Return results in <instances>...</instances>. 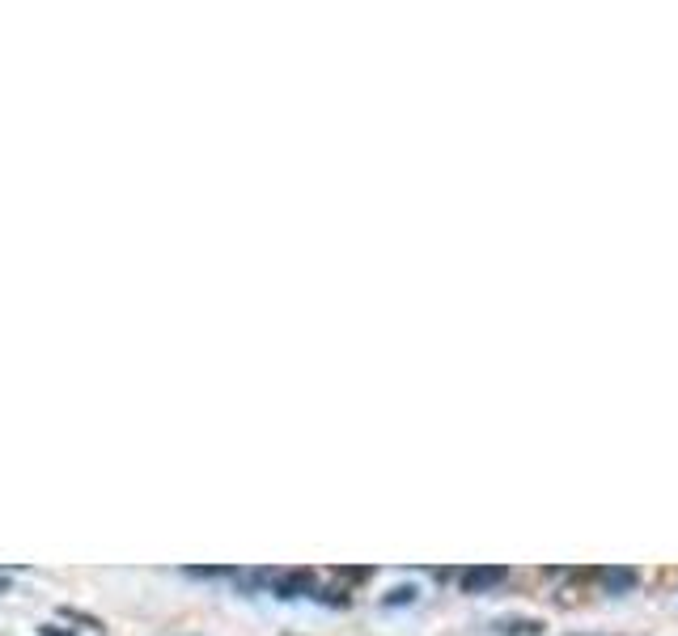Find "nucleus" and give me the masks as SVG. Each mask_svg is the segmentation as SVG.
I'll return each instance as SVG.
<instances>
[{
	"label": "nucleus",
	"mask_w": 678,
	"mask_h": 636,
	"mask_svg": "<svg viewBox=\"0 0 678 636\" xmlns=\"http://www.w3.org/2000/svg\"><path fill=\"white\" fill-rule=\"evenodd\" d=\"M306 581H310V573H289V577L276 581V594H280V598H293V590H301Z\"/></svg>",
	"instance_id": "nucleus-4"
},
{
	"label": "nucleus",
	"mask_w": 678,
	"mask_h": 636,
	"mask_svg": "<svg viewBox=\"0 0 678 636\" xmlns=\"http://www.w3.org/2000/svg\"><path fill=\"white\" fill-rule=\"evenodd\" d=\"M412 598H416V590H412V586H399V590H390L386 607H395V603H412Z\"/></svg>",
	"instance_id": "nucleus-5"
},
{
	"label": "nucleus",
	"mask_w": 678,
	"mask_h": 636,
	"mask_svg": "<svg viewBox=\"0 0 678 636\" xmlns=\"http://www.w3.org/2000/svg\"><path fill=\"white\" fill-rule=\"evenodd\" d=\"M636 581H640V577H636V569H606V573H602L606 594H615V598H619V594H632V590H636Z\"/></svg>",
	"instance_id": "nucleus-2"
},
{
	"label": "nucleus",
	"mask_w": 678,
	"mask_h": 636,
	"mask_svg": "<svg viewBox=\"0 0 678 636\" xmlns=\"http://www.w3.org/2000/svg\"><path fill=\"white\" fill-rule=\"evenodd\" d=\"M501 636H539L543 632V624L539 620H501V624H492Z\"/></svg>",
	"instance_id": "nucleus-3"
},
{
	"label": "nucleus",
	"mask_w": 678,
	"mask_h": 636,
	"mask_svg": "<svg viewBox=\"0 0 678 636\" xmlns=\"http://www.w3.org/2000/svg\"><path fill=\"white\" fill-rule=\"evenodd\" d=\"M509 573L505 569H467L458 577V586H462V594H484V590H496L505 581Z\"/></svg>",
	"instance_id": "nucleus-1"
}]
</instances>
